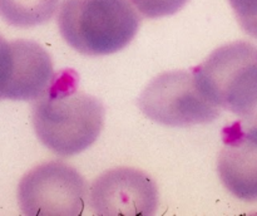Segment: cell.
I'll use <instances>...</instances> for the list:
<instances>
[{"instance_id":"11","label":"cell","mask_w":257,"mask_h":216,"mask_svg":"<svg viewBox=\"0 0 257 216\" xmlns=\"http://www.w3.org/2000/svg\"><path fill=\"white\" fill-rule=\"evenodd\" d=\"M228 3L243 32L257 39V0H228Z\"/></svg>"},{"instance_id":"12","label":"cell","mask_w":257,"mask_h":216,"mask_svg":"<svg viewBox=\"0 0 257 216\" xmlns=\"http://www.w3.org/2000/svg\"><path fill=\"white\" fill-rule=\"evenodd\" d=\"M10 69H12V48L10 43L7 42L0 34V98H3L7 88Z\"/></svg>"},{"instance_id":"3","label":"cell","mask_w":257,"mask_h":216,"mask_svg":"<svg viewBox=\"0 0 257 216\" xmlns=\"http://www.w3.org/2000/svg\"><path fill=\"white\" fill-rule=\"evenodd\" d=\"M203 94L243 123L257 126V47L235 42L217 48L192 68Z\"/></svg>"},{"instance_id":"9","label":"cell","mask_w":257,"mask_h":216,"mask_svg":"<svg viewBox=\"0 0 257 216\" xmlns=\"http://www.w3.org/2000/svg\"><path fill=\"white\" fill-rule=\"evenodd\" d=\"M59 0H0V18L9 25L33 28L49 22Z\"/></svg>"},{"instance_id":"2","label":"cell","mask_w":257,"mask_h":216,"mask_svg":"<svg viewBox=\"0 0 257 216\" xmlns=\"http://www.w3.org/2000/svg\"><path fill=\"white\" fill-rule=\"evenodd\" d=\"M58 28L65 42L85 55H108L127 47L140 29L128 0H64Z\"/></svg>"},{"instance_id":"7","label":"cell","mask_w":257,"mask_h":216,"mask_svg":"<svg viewBox=\"0 0 257 216\" xmlns=\"http://www.w3.org/2000/svg\"><path fill=\"white\" fill-rule=\"evenodd\" d=\"M217 171L225 187L243 201H257V126L236 121L222 131Z\"/></svg>"},{"instance_id":"4","label":"cell","mask_w":257,"mask_h":216,"mask_svg":"<svg viewBox=\"0 0 257 216\" xmlns=\"http://www.w3.org/2000/svg\"><path fill=\"white\" fill-rule=\"evenodd\" d=\"M138 107L150 120L171 127L210 123L221 115V108L203 94L192 69L153 78L140 95Z\"/></svg>"},{"instance_id":"1","label":"cell","mask_w":257,"mask_h":216,"mask_svg":"<svg viewBox=\"0 0 257 216\" xmlns=\"http://www.w3.org/2000/svg\"><path fill=\"white\" fill-rule=\"evenodd\" d=\"M104 107L78 87V74L60 70L52 84L35 99L33 126L40 142L62 157L78 155L99 137L104 126Z\"/></svg>"},{"instance_id":"10","label":"cell","mask_w":257,"mask_h":216,"mask_svg":"<svg viewBox=\"0 0 257 216\" xmlns=\"http://www.w3.org/2000/svg\"><path fill=\"white\" fill-rule=\"evenodd\" d=\"M141 14L151 19L170 17L180 12L188 0H131Z\"/></svg>"},{"instance_id":"5","label":"cell","mask_w":257,"mask_h":216,"mask_svg":"<svg viewBox=\"0 0 257 216\" xmlns=\"http://www.w3.org/2000/svg\"><path fill=\"white\" fill-rule=\"evenodd\" d=\"M88 185L75 168L50 161L30 170L18 186V202L25 215H79Z\"/></svg>"},{"instance_id":"8","label":"cell","mask_w":257,"mask_h":216,"mask_svg":"<svg viewBox=\"0 0 257 216\" xmlns=\"http://www.w3.org/2000/svg\"><path fill=\"white\" fill-rule=\"evenodd\" d=\"M12 69L3 98L35 100L49 88L54 69L49 53L33 40L10 42Z\"/></svg>"},{"instance_id":"6","label":"cell","mask_w":257,"mask_h":216,"mask_svg":"<svg viewBox=\"0 0 257 216\" xmlns=\"http://www.w3.org/2000/svg\"><path fill=\"white\" fill-rule=\"evenodd\" d=\"M97 215H153L158 205L155 181L143 171L120 167L102 173L89 190Z\"/></svg>"}]
</instances>
